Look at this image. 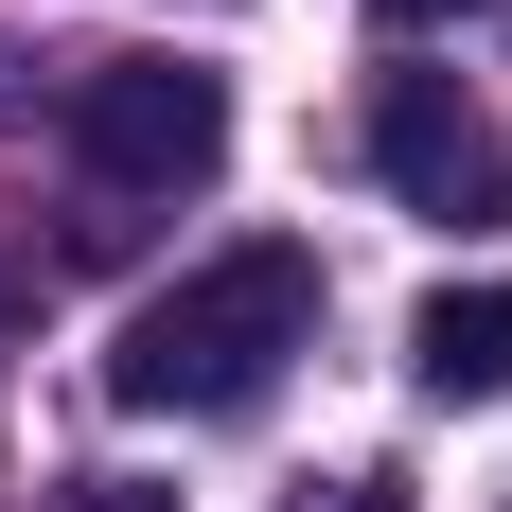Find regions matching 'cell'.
Here are the masks:
<instances>
[{
	"label": "cell",
	"mask_w": 512,
	"mask_h": 512,
	"mask_svg": "<svg viewBox=\"0 0 512 512\" xmlns=\"http://www.w3.org/2000/svg\"><path fill=\"white\" fill-rule=\"evenodd\" d=\"M301 354H318V248H212V265H177V283L124 318L106 389H124L142 424H230Z\"/></svg>",
	"instance_id": "cell-1"
},
{
	"label": "cell",
	"mask_w": 512,
	"mask_h": 512,
	"mask_svg": "<svg viewBox=\"0 0 512 512\" xmlns=\"http://www.w3.org/2000/svg\"><path fill=\"white\" fill-rule=\"evenodd\" d=\"M71 159H89V195H212L230 177V71L89 53L71 71Z\"/></svg>",
	"instance_id": "cell-2"
},
{
	"label": "cell",
	"mask_w": 512,
	"mask_h": 512,
	"mask_svg": "<svg viewBox=\"0 0 512 512\" xmlns=\"http://www.w3.org/2000/svg\"><path fill=\"white\" fill-rule=\"evenodd\" d=\"M371 177H389L424 230H512V124L460 71H389V89H371Z\"/></svg>",
	"instance_id": "cell-3"
},
{
	"label": "cell",
	"mask_w": 512,
	"mask_h": 512,
	"mask_svg": "<svg viewBox=\"0 0 512 512\" xmlns=\"http://www.w3.org/2000/svg\"><path fill=\"white\" fill-rule=\"evenodd\" d=\"M407 389L424 407H495L512 389V283H442V301L407 318Z\"/></svg>",
	"instance_id": "cell-4"
},
{
	"label": "cell",
	"mask_w": 512,
	"mask_h": 512,
	"mask_svg": "<svg viewBox=\"0 0 512 512\" xmlns=\"http://www.w3.org/2000/svg\"><path fill=\"white\" fill-rule=\"evenodd\" d=\"M53 512H195V495H159V477H71Z\"/></svg>",
	"instance_id": "cell-5"
},
{
	"label": "cell",
	"mask_w": 512,
	"mask_h": 512,
	"mask_svg": "<svg viewBox=\"0 0 512 512\" xmlns=\"http://www.w3.org/2000/svg\"><path fill=\"white\" fill-rule=\"evenodd\" d=\"M301 512H407V477H301Z\"/></svg>",
	"instance_id": "cell-6"
},
{
	"label": "cell",
	"mask_w": 512,
	"mask_h": 512,
	"mask_svg": "<svg viewBox=\"0 0 512 512\" xmlns=\"http://www.w3.org/2000/svg\"><path fill=\"white\" fill-rule=\"evenodd\" d=\"M371 18H407V36H424V18H477V0H371Z\"/></svg>",
	"instance_id": "cell-7"
}]
</instances>
